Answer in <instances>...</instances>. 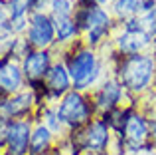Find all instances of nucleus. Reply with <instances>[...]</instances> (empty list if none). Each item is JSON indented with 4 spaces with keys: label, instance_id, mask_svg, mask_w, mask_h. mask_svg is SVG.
Returning a JSON list of instances; mask_svg holds the SVG:
<instances>
[{
    "label": "nucleus",
    "instance_id": "1",
    "mask_svg": "<svg viewBox=\"0 0 156 155\" xmlns=\"http://www.w3.org/2000/svg\"><path fill=\"white\" fill-rule=\"evenodd\" d=\"M111 62H113V78L121 81L125 92L133 100L140 101V97L150 96L154 92L156 50L134 56H121L117 52Z\"/></svg>",
    "mask_w": 156,
    "mask_h": 155
},
{
    "label": "nucleus",
    "instance_id": "2",
    "mask_svg": "<svg viewBox=\"0 0 156 155\" xmlns=\"http://www.w3.org/2000/svg\"><path fill=\"white\" fill-rule=\"evenodd\" d=\"M61 62L67 66L73 89L77 92H91L105 80V64L99 60L97 52L85 44L73 48V52L69 56H63Z\"/></svg>",
    "mask_w": 156,
    "mask_h": 155
},
{
    "label": "nucleus",
    "instance_id": "3",
    "mask_svg": "<svg viewBox=\"0 0 156 155\" xmlns=\"http://www.w3.org/2000/svg\"><path fill=\"white\" fill-rule=\"evenodd\" d=\"M55 109L67 131H79L89 121L99 117V112L95 108L91 93L77 92V89H71L69 93H65L55 104Z\"/></svg>",
    "mask_w": 156,
    "mask_h": 155
},
{
    "label": "nucleus",
    "instance_id": "4",
    "mask_svg": "<svg viewBox=\"0 0 156 155\" xmlns=\"http://www.w3.org/2000/svg\"><path fill=\"white\" fill-rule=\"evenodd\" d=\"M75 135L87 155H107L111 149V143H113L115 133L111 131L107 121L99 115L93 121H89L85 127H81L79 131H75Z\"/></svg>",
    "mask_w": 156,
    "mask_h": 155
},
{
    "label": "nucleus",
    "instance_id": "5",
    "mask_svg": "<svg viewBox=\"0 0 156 155\" xmlns=\"http://www.w3.org/2000/svg\"><path fill=\"white\" fill-rule=\"evenodd\" d=\"M91 97H93V101H95V108H97V112H99V115L113 112V109L121 108V105L129 104V101H138V100H133V97L125 92L121 81L113 76L105 78V80L93 89Z\"/></svg>",
    "mask_w": 156,
    "mask_h": 155
},
{
    "label": "nucleus",
    "instance_id": "6",
    "mask_svg": "<svg viewBox=\"0 0 156 155\" xmlns=\"http://www.w3.org/2000/svg\"><path fill=\"white\" fill-rule=\"evenodd\" d=\"M26 42L34 50H50L55 44V24L48 12H32L28 16Z\"/></svg>",
    "mask_w": 156,
    "mask_h": 155
},
{
    "label": "nucleus",
    "instance_id": "7",
    "mask_svg": "<svg viewBox=\"0 0 156 155\" xmlns=\"http://www.w3.org/2000/svg\"><path fill=\"white\" fill-rule=\"evenodd\" d=\"M115 52L121 56H134V54H144V52H154L156 50V38L144 30L138 32H126L119 30V34L113 38Z\"/></svg>",
    "mask_w": 156,
    "mask_h": 155
},
{
    "label": "nucleus",
    "instance_id": "8",
    "mask_svg": "<svg viewBox=\"0 0 156 155\" xmlns=\"http://www.w3.org/2000/svg\"><path fill=\"white\" fill-rule=\"evenodd\" d=\"M32 129H34V125L30 119H10L8 131L4 135L8 155H28Z\"/></svg>",
    "mask_w": 156,
    "mask_h": 155
},
{
    "label": "nucleus",
    "instance_id": "9",
    "mask_svg": "<svg viewBox=\"0 0 156 155\" xmlns=\"http://www.w3.org/2000/svg\"><path fill=\"white\" fill-rule=\"evenodd\" d=\"M36 108V97L32 89H22L18 93L4 97L0 101V117L6 119H26Z\"/></svg>",
    "mask_w": 156,
    "mask_h": 155
},
{
    "label": "nucleus",
    "instance_id": "10",
    "mask_svg": "<svg viewBox=\"0 0 156 155\" xmlns=\"http://www.w3.org/2000/svg\"><path fill=\"white\" fill-rule=\"evenodd\" d=\"M22 72L28 81L46 80L48 72L53 66V54L51 50H30L22 58Z\"/></svg>",
    "mask_w": 156,
    "mask_h": 155
},
{
    "label": "nucleus",
    "instance_id": "11",
    "mask_svg": "<svg viewBox=\"0 0 156 155\" xmlns=\"http://www.w3.org/2000/svg\"><path fill=\"white\" fill-rule=\"evenodd\" d=\"M46 89H48V97H50V104L51 101H59L65 93H69L73 89V81L71 76H69V70L63 62H53L51 70L48 72L46 76Z\"/></svg>",
    "mask_w": 156,
    "mask_h": 155
},
{
    "label": "nucleus",
    "instance_id": "12",
    "mask_svg": "<svg viewBox=\"0 0 156 155\" xmlns=\"http://www.w3.org/2000/svg\"><path fill=\"white\" fill-rule=\"evenodd\" d=\"M24 84H26V76L22 72V66L12 62V56L0 60V89L12 96L22 92Z\"/></svg>",
    "mask_w": 156,
    "mask_h": 155
},
{
    "label": "nucleus",
    "instance_id": "13",
    "mask_svg": "<svg viewBox=\"0 0 156 155\" xmlns=\"http://www.w3.org/2000/svg\"><path fill=\"white\" fill-rule=\"evenodd\" d=\"M55 143V135L46 127L44 123H36L32 129V137H30V151L28 155H48L53 149Z\"/></svg>",
    "mask_w": 156,
    "mask_h": 155
},
{
    "label": "nucleus",
    "instance_id": "14",
    "mask_svg": "<svg viewBox=\"0 0 156 155\" xmlns=\"http://www.w3.org/2000/svg\"><path fill=\"white\" fill-rule=\"evenodd\" d=\"M109 10L115 20L125 22L129 18H134V16L142 14V0H113Z\"/></svg>",
    "mask_w": 156,
    "mask_h": 155
},
{
    "label": "nucleus",
    "instance_id": "15",
    "mask_svg": "<svg viewBox=\"0 0 156 155\" xmlns=\"http://www.w3.org/2000/svg\"><path fill=\"white\" fill-rule=\"evenodd\" d=\"M53 24H55V44H71L73 40L83 36L73 18L53 20Z\"/></svg>",
    "mask_w": 156,
    "mask_h": 155
},
{
    "label": "nucleus",
    "instance_id": "16",
    "mask_svg": "<svg viewBox=\"0 0 156 155\" xmlns=\"http://www.w3.org/2000/svg\"><path fill=\"white\" fill-rule=\"evenodd\" d=\"M40 123H44L48 129L53 133V135H61L65 131V125L61 123L59 115H57V109L55 105H46V108L40 109Z\"/></svg>",
    "mask_w": 156,
    "mask_h": 155
},
{
    "label": "nucleus",
    "instance_id": "17",
    "mask_svg": "<svg viewBox=\"0 0 156 155\" xmlns=\"http://www.w3.org/2000/svg\"><path fill=\"white\" fill-rule=\"evenodd\" d=\"M73 12H75V0H50L48 14L53 20L73 18Z\"/></svg>",
    "mask_w": 156,
    "mask_h": 155
},
{
    "label": "nucleus",
    "instance_id": "18",
    "mask_svg": "<svg viewBox=\"0 0 156 155\" xmlns=\"http://www.w3.org/2000/svg\"><path fill=\"white\" fill-rule=\"evenodd\" d=\"M6 6H8L10 20L28 18V16L34 12V0H8Z\"/></svg>",
    "mask_w": 156,
    "mask_h": 155
},
{
    "label": "nucleus",
    "instance_id": "19",
    "mask_svg": "<svg viewBox=\"0 0 156 155\" xmlns=\"http://www.w3.org/2000/svg\"><path fill=\"white\" fill-rule=\"evenodd\" d=\"M140 22H142L144 32H148L152 38H156V6L150 12H146V14L140 16Z\"/></svg>",
    "mask_w": 156,
    "mask_h": 155
},
{
    "label": "nucleus",
    "instance_id": "20",
    "mask_svg": "<svg viewBox=\"0 0 156 155\" xmlns=\"http://www.w3.org/2000/svg\"><path fill=\"white\" fill-rule=\"evenodd\" d=\"M8 22H10V14H8V6L6 2H0V36H8V38H12L10 34H8Z\"/></svg>",
    "mask_w": 156,
    "mask_h": 155
},
{
    "label": "nucleus",
    "instance_id": "21",
    "mask_svg": "<svg viewBox=\"0 0 156 155\" xmlns=\"http://www.w3.org/2000/svg\"><path fill=\"white\" fill-rule=\"evenodd\" d=\"M148 125H150V139L156 145V108L152 112H148Z\"/></svg>",
    "mask_w": 156,
    "mask_h": 155
},
{
    "label": "nucleus",
    "instance_id": "22",
    "mask_svg": "<svg viewBox=\"0 0 156 155\" xmlns=\"http://www.w3.org/2000/svg\"><path fill=\"white\" fill-rule=\"evenodd\" d=\"M89 2L93 4V6H111V2H113V0H89Z\"/></svg>",
    "mask_w": 156,
    "mask_h": 155
},
{
    "label": "nucleus",
    "instance_id": "23",
    "mask_svg": "<svg viewBox=\"0 0 156 155\" xmlns=\"http://www.w3.org/2000/svg\"><path fill=\"white\" fill-rule=\"evenodd\" d=\"M48 155H63V151H61V149H51Z\"/></svg>",
    "mask_w": 156,
    "mask_h": 155
},
{
    "label": "nucleus",
    "instance_id": "24",
    "mask_svg": "<svg viewBox=\"0 0 156 155\" xmlns=\"http://www.w3.org/2000/svg\"><path fill=\"white\" fill-rule=\"evenodd\" d=\"M154 108H156V92H154Z\"/></svg>",
    "mask_w": 156,
    "mask_h": 155
},
{
    "label": "nucleus",
    "instance_id": "25",
    "mask_svg": "<svg viewBox=\"0 0 156 155\" xmlns=\"http://www.w3.org/2000/svg\"><path fill=\"white\" fill-rule=\"evenodd\" d=\"M154 92H156V80H154Z\"/></svg>",
    "mask_w": 156,
    "mask_h": 155
}]
</instances>
